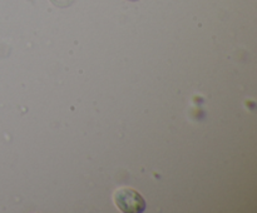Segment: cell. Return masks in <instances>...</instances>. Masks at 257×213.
I'll list each match as a JSON object with an SVG mask.
<instances>
[{"instance_id": "cell-2", "label": "cell", "mask_w": 257, "mask_h": 213, "mask_svg": "<svg viewBox=\"0 0 257 213\" xmlns=\"http://www.w3.org/2000/svg\"><path fill=\"white\" fill-rule=\"evenodd\" d=\"M50 2L58 8H68L74 3V0H50Z\"/></svg>"}, {"instance_id": "cell-1", "label": "cell", "mask_w": 257, "mask_h": 213, "mask_svg": "<svg viewBox=\"0 0 257 213\" xmlns=\"http://www.w3.org/2000/svg\"><path fill=\"white\" fill-rule=\"evenodd\" d=\"M114 203L124 213H142L146 209V200L132 188H119L114 193Z\"/></svg>"}, {"instance_id": "cell-3", "label": "cell", "mask_w": 257, "mask_h": 213, "mask_svg": "<svg viewBox=\"0 0 257 213\" xmlns=\"http://www.w3.org/2000/svg\"><path fill=\"white\" fill-rule=\"evenodd\" d=\"M130 2H137V0H130Z\"/></svg>"}]
</instances>
